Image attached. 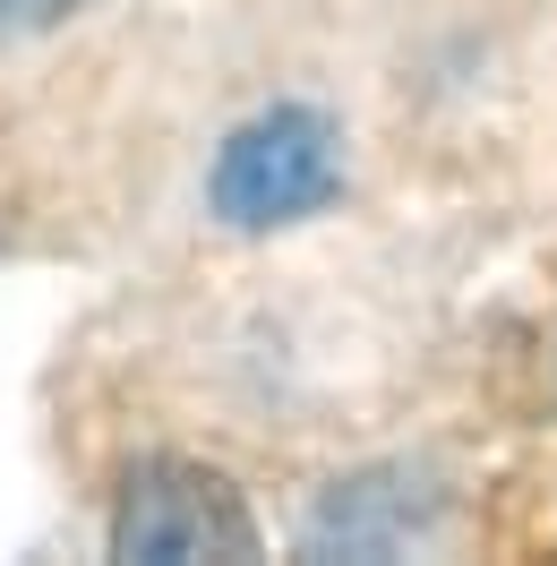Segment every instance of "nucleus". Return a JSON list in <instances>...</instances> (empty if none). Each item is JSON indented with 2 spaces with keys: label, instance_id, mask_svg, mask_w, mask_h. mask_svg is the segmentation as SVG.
<instances>
[{
  "label": "nucleus",
  "instance_id": "nucleus-1",
  "mask_svg": "<svg viewBox=\"0 0 557 566\" xmlns=\"http://www.w3.org/2000/svg\"><path fill=\"white\" fill-rule=\"evenodd\" d=\"M207 189H214V214L241 223V232L301 223V214H317L335 189H344V138H335L326 112H301V104L258 112L249 129L223 138Z\"/></svg>",
  "mask_w": 557,
  "mask_h": 566
},
{
  "label": "nucleus",
  "instance_id": "nucleus-2",
  "mask_svg": "<svg viewBox=\"0 0 557 566\" xmlns=\"http://www.w3.org/2000/svg\"><path fill=\"white\" fill-rule=\"evenodd\" d=\"M112 558L129 566H198V558H258V524L207 463H138L112 506Z\"/></svg>",
  "mask_w": 557,
  "mask_h": 566
},
{
  "label": "nucleus",
  "instance_id": "nucleus-3",
  "mask_svg": "<svg viewBox=\"0 0 557 566\" xmlns=\"http://www.w3.org/2000/svg\"><path fill=\"white\" fill-rule=\"evenodd\" d=\"M70 9H86V0H0V35H43V27H61Z\"/></svg>",
  "mask_w": 557,
  "mask_h": 566
}]
</instances>
